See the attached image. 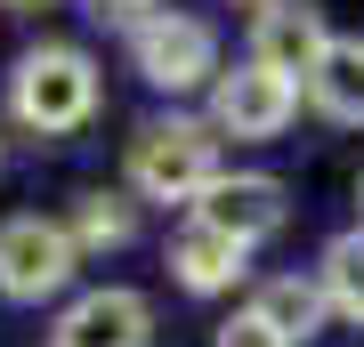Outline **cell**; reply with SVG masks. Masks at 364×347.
I'll list each match as a JSON object with an SVG mask.
<instances>
[{"mask_svg": "<svg viewBox=\"0 0 364 347\" xmlns=\"http://www.w3.org/2000/svg\"><path fill=\"white\" fill-rule=\"evenodd\" d=\"M9 105H16L25 129L65 138V129H81L97 114V65L81 49H33V57H16V73H9Z\"/></svg>", "mask_w": 364, "mask_h": 347, "instance_id": "1", "label": "cell"}, {"mask_svg": "<svg viewBox=\"0 0 364 347\" xmlns=\"http://www.w3.org/2000/svg\"><path fill=\"white\" fill-rule=\"evenodd\" d=\"M219 178V129L203 121H146L130 138V186L154 202H203V186Z\"/></svg>", "mask_w": 364, "mask_h": 347, "instance_id": "2", "label": "cell"}, {"mask_svg": "<svg viewBox=\"0 0 364 347\" xmlns=\"http://www.w3.org/2000/svg\"><path fill=\"white\" fill-rule=\"evenodd\" d=\"M138 73L154 81V89H203L210 73H219V40H210L203 16H146L138 25Z\"/></svg>", "mask_w": 364, "mask_h": 347, "instance_id": "3", "label": "cell"}, {"mask_svg": "<svg viewBox=\"0 0 364 347\" xmlns=\"http://www.w3.org/2000/svg\"><path fill=\"white\" fill-rule=\"evenodd\" d=\"M73 275V234L57 219H9L0 226V291L9 299H49Z\"/></svg>", "mask_w": 364, "mask_h": 347, "instance_id": "4", "label": "cell"}, {"mask_svg": "<svg viewBox=\"0 0 364 347\" xmlns=\"http://www.w3.org/2000/svg\"><path fill=\"white\" fill-rule=\"evenodd\" d=\"M291 105H299V89L284 73L243 65V73H219V89H210V129L219 138H275L291 121Z\"/></svg>", "mask_w": 364, "mask_h": 347, "instance_id": "5", "label": "cell"}, {"mask_svg": "<svg viewBox=\"0 0 364 347\" xmlns=\"http://www.w3.org/2000/svg\"><path fill=\"white\" fill-rule=\"evenodd\" d=\"M324 49H332V33H324V16L308 0H267L259 25H251V65H267L284 81H308L324 65Z\"/></svg>", "mask_w": 364, "mask_h": 347, "instance_id": "6", "label": "cell"}, {"mask_svg": "<svg viewBox=\"0 0 364 347\" xmlns=\"http://www.w3.org/2000/svg\"><path fill=\"white\" fill-rule=\"evenodd\" d=\"M195 219L203 226H219L227 243H259V234H275L284 226V186L275 178H210L203 186V202H195Z\"/></svg>", "mask_w": 364, "mask_h": 347, "instance_id": "7", "label": "cell"}, {"mask_svg": "<svg viewBox=\"0 0 364 347\" xmlns=\"http://www.w3.org/2000/svg\"><path fill=\"white\" fill-rule=\"evenodd\" d=\"M146 299L138 291H90L57 323V347H146Z\"/></svg>", "mask_w": 364, "mask_h": 347, "instance_id": "8", "label": "cell"}, {"mask_svg": "<svg viewBox=\"0 0 364 347\" xmlns=\"http://www.w3.org/2000/svg\"><path fill=\"white\" fill-rule=\"evenodd\" d=\"M170 267H178V283H186V291H227L235 275H243V243H227L219 226H203V219H195L178 243H170Z\"/></svg>", "mask_w": 364, "mask_h": 347, "instance_id": "9", "label": "cell"}, {"mask_svg": "<svg viewBox=\"0 0 364 347\" xmlns=\"http://www.w3.org/2000/svg\"><path fill=\"white\" fill-rule=\"evenodd\" d=\"M308 89L332 121H364V40H332L324 65L308 73Z\"/></svg>", "mask_w": 364, "mask_h": 347, "instance_id": "10", "label": "cell"}, {"mask_svg": "<svg viewBox=\"0 0 364 347\" xmlns=\"http://www.w3.org/2000/svg\"><path fill=\"white\" fill-rule=\"evenodd\" d=\"M324 307H332V299H324V283H267V291H259V315H267L291 347L308 339L316 323H324Z\"/></svg>", "mask_w": 364, "mask_h": 347, "instance_id": "11", "label": "cell"}, {"mask_svg": "<svg viewBox=\"0 0 364 347\" xmlns=\"http://www.w3.org/2000/svg\"><path fill=\"white\" fill-rule=\"evenodd\" d=\"M73 250H114V243H130V202L122 194H81V210H73Z\"/></svg>", "mask_w": 364, "mask_h": 347, "instance_id": "12", "label": "cell"}, {"mask_svg": "<svg viewBox=\"0 0 364 347\" xmlns=\"http://www.w3.org/2000/svg\"><path fill=\"white\" fill-rule=\"evenodd\" d=\"M324 299L364 323V234H340V243L324 250Z\"/></svg>", "mask_w": 364, "mask_h": 347, "instance_id": "13", "label": "cell"}, {"mask_svg": "<svg viewBox=\"0 0 364 347\" xmlns=\"http://www.w3.org/2000/svg\"><path fill=\"white\" fill-rule=\"evenodd\" d=\"M219 347H291L284 331H275V323L251 307V315H235V323H219Z\"/></svg>", "mask_w": 364, "mask_h": 347, "instance_id": "14", "label": "cell"}, {"mask_svg": "<svg viewBox=\"0 0 364 347\" xmlns=\"http://www.w3.org/2000/svg\"><path fill=\"white\" fill-rule=\"evenodd\" d=\"M130 9H154V0H97V16H130Z\"/></svg>", "mask_w": 364, "mask_h": 347, "instance_id": "15", "label": "cell"}, {"mask_svg": "<svg viewBox=\"0 0 364 347\" xmlns=\"http://www.w3.org/2000/svg\"><path fill=\"white\" fill-rule=\"evenodd\" d=\"M9 9H41V0H9Z\"/></svg>", "mask_w": 364, "mask_h": 347, "instance_id": "16", "label": "cell"}, {"mask_svg": "<svg viewBox=\"0 0 364 347\" xmlns=\"http://www.w3.org/2000/svg\"><path fill=\"white\" fill-rule=\"evenodd\" d=\"M243 9H267V0H243Z\"/></svg>", "mask_w": 364, "mask_h": 347, "instance_id": "17", "label": "cell"}]
</instances>
